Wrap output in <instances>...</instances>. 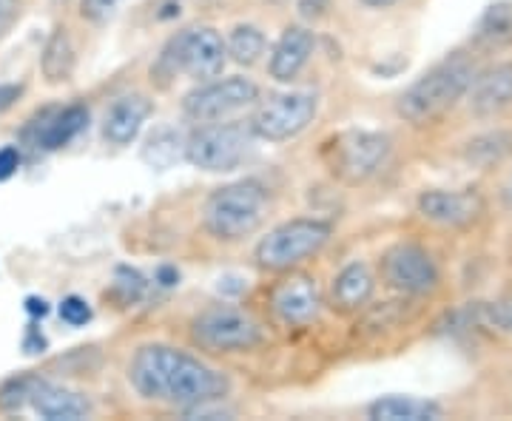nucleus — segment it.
Segmentation results:
<instances>
[{"label":"nucleus","mask_w":512,"mask_h":421,"mask_svg":"<svg viewBox=\"0 0 512 421\" xmlns=\"http://www.w3.org/2000/svg\"><path fill=\"white\" fill-rule=\"evenodd\" d=\"M128 382L148 399L171 407L220 402L231 390L228 376L217 367L171 345H143L128 362Z\"/></svg>","instance_id":"nucleus-1"},{"label":"nucleus","mask_w":512,"mask_h":421,"mask_svg":"<svg viewBox=\"0 0 512 421\" xmlns=\"http://www.w3.org/2000/svg\"><path fill=\"white\" fill-rule=\"evenodd\" d=\"M473 77L476 72L467 57H447L430 72L421 74L419 80L399 97L396 111L402 120L413 123V126H427L456 106L470 89Z\"/></svg>","instance_id":"nucleus-2"},{"label":"nucleus","mask_w":512,"mask_h":421,"mask_svg":"<svg viewBox=\"0 0 512 421\" xmlns=\"http://www.w3.org/2000/svg\"><path fill=\"white\" fill-rule=\"evenodd\" d=\"M268 211V191L256 180H239L211 191L202 205V225L214 239L239 242L256 234Z\"/></svg>","instance_id":"nucleus-3"},{"label":"nucleus","mask_w":512,"mask_h":421,"mask_svg":"<svg viewBox=\"0 0 512 421\" xmlns=\"http://www.w3.org/2000/svg\"><path fill=\"white\" fill-rule=\"evenodd\" d=\"M390 157V137L379 131L348 129L322 143V163L345 185L367 183Z\"/></svg>","instance_id":"nucleus-4"},{"label":"nucleus","mask_w":512,"mask_h":421,"mask_svg":"<svg viewBox=\"0 0 512 421\" xmlns=\"http://www.w3.org/2000/svg\"><path fill=\"white\" fill-rule=\"evenodd\" d=\"M330 234H333V228L325 220L299 217V220L282 222L259 239L254 251L256 265L265 271H276V274L291 271L305 259L316 257L328 245Z\"/></svg>","instance_id":"nucleus-5"},{"label":"nucleus","mask_w":512,"mask_h":421,"mask_svg":"<svg viewBox=\"0 0 512 421\" xmlns=\"http://www.w3.org/2000/svg\"><path fill=\"white\" fill-rule=\"evenodd\" d=\"M225 60H228V52H225V40L220 32L211 26H191L168 40L151 74L174 77L177 72H183L194 80H211V77H220Z\"/></svg>","instance_id":"nucleus-6"},{"label":"nucleus","mask_w":512,"mask_h":421,"mask_svg":"<svg viewBox=\"0 0 512 421\" xmlns=\"http://www.w3.org/2000/svg\"><path fill=\"white\" fill-rule=\"evenodd\" d=\"M251 137V126L245 129L242 123H205L185 140V160L211 174L234 171L245 160Z\"/></svg>","instance_id":"nucleus-7"},{"label":"nucleus","mask_w":512,"mask_h":421,"mask_svg":"<svg viewBox=\"0 0 512 421\" xmlns=\"http://www.w3.org/2000/svg\"><path fill=\"white\" fill-rule=\"evenodd\" d=\"M319 111V100L313 92H279L259 103L251 117V131L259 140L285 143L299 137L311 126Z\"/></svg>","instance_id":"nucleus-8"},{"label":"nucleus","mask_w":512,"mask_h":421,"mask_svg":"<svg viewBox=\"0 0 512 421\" xmlns=\"http://www.w3.org/2000/svg\"><path fill=\"white\" fill-rule=\"evenodd\" d=\"M259 100V89L248 77H228V80H214L200 89L185 94L183 111L194 123H217L237 111L254 106Z\"/></svg>","instance_id":"nucleus-9"},{"label":"nucleus","mask_w":512,"mask_h":421,"mask_svg":"<svg viewBox=\"0 0 512 421\" xmlns=\"http://www.w3.org/2000/svg\"><path fill=\"white\" fill-rule=\"evenodd\" d=\"M194 336L202 348L225 350V353L254 350L256 345H262V328L248 313L228 305L202 311L194 319Z\"/></svg>","instance_id":"nucleus-10"},{"label":"nucleus","mask_w":512,"mask_h":421,"mask_svg":"<svg viewBox=\"0 0 512 421\" xmlns=\"http://www.w3.org/2000/svg\"><path fill=\"white\" fill-rule=\"evenodd\" d=\"M384 282L399 293L424 296L439 288V268L433 257L413 242L393 245L382 259Z\"/></svg>","instance_id":"nucleus-11"},{"label":"nucleus","mask_w":512,"mask_h":421,"mask_svg":"<svg viewBox=\"0 0 512 421\" xmlns=\"http://www.w3.org/2000/svg\"><path fill=\"white\" fill-rule=\"evenodd\" d=\"M484 211V200L473 188L464 191H424L419 197V214L424 220L447 225V228H461L476 222Z\"/></svg>","instance_id":"nucleus-12"},{"label":"nucleus","mask_w":512,"mask_h":421,"mask_svg":"<svg viewBox=\"0 0 512 421\" xmlns=\"http://www.w3.org/2000/svg\"><path fill=\"white\" fill-rule=\"evenodd\" d=\"M271 305H274V313L285 325H308L322 308V296H319V288H316V279L302 274L288 276L271 293Z\"/></svg>","instance_id":"nucleus-13"},{"label":"nucleus","mask_w":512,"mask_h":421,"mask_svg":"<svg viewBox=\"0 0 512 421\" xmlns=\"http://www.w3.org/2000/svg\"><path fill=\"white\" fill-rule=\"evenodd\" d=\"M89 126V109L86 106H66L40 114L35 126L26 129V137L32 140V146L43 151H57V148L69 146L80 131Z\"/></svg>","instance_id":"nucleus-14"},{"label":"nucleus","mask_w":512,"mask_h":421,"mask_svg":"<svg viewBox=\"0 0 512 421\" xmlns=\"http://www.w3.org/2000/svg\"><path fill=\"white\" fill-rule=\"evenodd\" d=\"M470 111L476 117H495L512 106V63H495L473 77L470 83Z\"/></svg>","instance_id":"nucleus-15"},{"label":"nucleus","mask_w":512,"mask_h":421,"mask_svg":"<svg viewBox=\"0 0 512 421\" xmlns=\"http://www.w3.org/2000/svg\"><path fill=\"white\" fill-rule=\"evenodd\" d=\"M151 100L146 94H123L117 97L106 111L103 120V137L111 146H131L137 140V134L143 131L146 120L151 117Z\"/></svg>","instance_id":"nucleus-16"},{"label":"nucleus","mask_w":512,"mask_h":421,"mask_svg":"<svg viewBox=\"0 0 512 421\" xmlns=\"http://www.w3.org/2000/svg\"><path fill=\"white\" fill-rule=\"evenodd\" d=\"M313 55V35L305 26H288L276 40L268 72L279 83H291L308 66Z\"/></svg>","instance_id":"nucleus-17"},{"label":"nucleus","mask_w":512,"mask_h":421,"mask_svg":"<svg viewBox=\"0 0 512 421\" xmlns=\"http://www.w3.org/2000/svg\"><path fill=\"white\" fill-rule=\"evenodd\" d=\"M29 407L40 413L46 421H80L86 416H92V402L69 387L49 385L40 379V385L32 393V402Z\"/></svg>","instance_id":"nucleus-18"},{"label":"nucleus","mask_w":512,"mask_h":421,"mask_svg":"<svg viewBox=\"0 0 512 421\" xmlns=\"http://www.w3.org/2000/svg\"><path fill=\"white\" fill-rule=\"evenodd\" d=\"M376 291V279L370 274L365 262H350L345 265L330 288V305L339 313H353L365 308L370 296Z\"/></svg>","instance_id":"nucleus-19"},{"label":"nucleus","mask_w":512,"mask_h":421,"mask_svg":"<svg viewBox=\"0 0 512 421\" xmlns=\"http://www.w3.org/2000/svg\"><path fill=\"white\" fill-rule=\"evenodd\" d=\"M367 416L373 421H433L441 416V407L413 396H384L367 407Z\"/></svg>","instance_id":"nucleus-20"},{"label":"nucleus","mask_w":512,"mask_h":421,"mask_svg":"<svg viewBox=\"0 0 512 421\" xmlns=\"http://www.w3.org/2000/svg\"><path fill=\"white\" fill-rule=\"evenodd\" d=\"M473 43L481 49H504L512 43V0L490 3L476 23Z\"/></svg>","instance_id":"nucleus-21"},{"label":"nucleus","mask_w":512,"mask_h":421,"mask_svg":"<svg viewBox=\"0 0 512 421\" xmlns=\"http://www.w3.org/2000/svg\"><path fill=\"white\" fill-rule=\"evenodd\" d=\"M40 69L49 83H63L72 77L74 69V43L66 26H57L52 37L46 40V49L40 55Z\"/></svg>","instance_id":"nucleus-22"},{"label":"nucleus","mask_w":512,"mask_h":421,"mask_svg":"<svg viewBox=\"0 0 512 421\" xmlns=\"http://www.w3.org/2000/svg\"><path fill=\"white\" fill-rule=\"evenodd\" d=\"M225 52L239 66H254L259 63V57L265 55V35L251 23H239L228 35Z\"/></svg>","instance_id":"nucleus-23"},{"label":"nucleus","mask_w":512,"mask_h":421,"mask_svg":"<svg viewBox=\"0 0 512 421\" xmlns=\"http://www.w3.org/2000/svg\"><path fill=\"white\" fill-rule=\"evenodd\" d=\"M512 154V134L510 131H490V134H481L476 140L467 143L464 157L476 165H493L501 163L504 157Z\"/></svg>","instance_id":"nucleus-24"},{"label":"nucleus","mask_w":512,"mask_h":421,"mask_svg":"<svg viewBox=\"0 0 512 421\" xmlns=\"http://www.w3.org/2000/svg\"><path fill=\"white\" fill-rule=\"evenodd\" d=\"M160 154H165V168H168V165H174V160H180V154H185V143H180V137L174 131H157V134L148 137L146 148H143V160L151 168H157Z\"/></svg>","instance_id":"nucleus-25"},{"label":"nucleus","mask_w":512,"mask_h":421,"mask_svg":"<svg viewBox=\"0 0 512 421\" xmlns=\"http://www.w3.org/2000/svg\"><path fill=\"white\" fill-rule=\"evenodd\" d=\"M37 385H40L37 376H18V379L6 382L0 387V407L3 410H23L32 402V393H35Z\"/></svg>","instance_id":"nucleus-26"},{"label":"nucleus","mask_w":512,"mask_h":421,"mask_svg":"<svg viewBox=\"0 0 512 421\" xmlns=\"http://www.w3.org/2000/svg\"><path fill=\"white\" fill-rule=\"evenodd\" d=\"M60 319L72 328H83L86 322H92V305L83 296H66L60 302Z\"/></svg>","instance_id":"nucleus-27"},{"label":"nucleus","mask_w":512,"mask_h":421,"mask_svg":"<svg viewBox=\"0 0 512 421\" xmlns=\"http://www.w3.org/2000/svg\"><path fill=\"white\" fill-rule=\"evenodd\" d=\"M123 0H80V15L92 23H106Z\"/></svg>","instance_id":"nucleus-28"},{"label":"nucleus","mask_w":512,"mask_h":421,"mask_svg":"<svg viewBox=\"0 0 512 421\" xmlns=\"http://www.w3.org/2000/svg\"><path fill=\"white\" fill-rule=\"evenodd\" d=\"M487 319L495 328L512 330V293H507L504 299H498L493 305H487Z\"/></svg>","instance_id":"nucleus-29"},{"label":"nucleus","mask_w":512,"mask_h":421,"mask_svg":"<svg viewBox=\"0 0 512 421\" xmlns=\"http://www.w3.org/2000/svg\"><path fill=\"white\" fill-rule=\"evenodd\" d=\"M20 168V151L15 146L0 148V183L12 180L15 171Z\"/></svg>","instance_id":"nucleus-30"},{"label":"nucleus","mask_w":512,"mask_h":421,"mask_svg":"<svg viewBox=\"0 0 512 421\" xmlns=\"http://www.w3.org/2000/svg\"><path fill=\"white\" fill-rule=\"evenodd\" d=\"M296 9H299V15L305 20H319L328 15L330 0H299Z\"/></svg>","instance_id":"nucleus-31"},{"label":"nucleus","mask_w":512,"mask_h":421,"mask_svg":"<svg viewBox=\"0 0 512 421\" xmlns=\"http://www.w3.org/2000/svg\"><path fill=\"white\" fill-rule=\"evenodd\" d=\"M20 94H23V86H12V83H0V114L3 111H9L15 106V100H18Z\"/></svg>","instance_id":"nucleus-32"},{"label":"nucleus","mask_w":512,"mask_h":421,"mask_svg":"<svg viewBox=\"0 0 512 421\" xmlns=\"http://www.w3.org/2000/svg\"><path fill=\"white\" fill-rule=\"evenodd\" d=\"M18 15V0H0V32Z\"/></svg>","instance_id":"nucleus-33"},{"label":"nucleus","mask_w":512,"mask_h":421,"mask_svg":"<svg viewBox=\"0 0 512 421\" xmlns=\"http://www.w3.org/2000/svg\"><path fill=\"white\" fill-rule=\"evenodd\" d=\"M23 348H26V353H43V348H46V339H43L37 330H29V336H26Z\"/></svg>","instance_id":"nucleus-34"},{"label":"nucleus","mask_w":512,"mask_h":421,"mask_svg":"<svg viewBox=\"0 0 512 421\" xmlns=\"http://www.w3.org/2000/svg\"><path fill=\"white\" fill-rule=\"evenodd\" d=\"M26 311L32 313V316H46V313H49V302L40 299V296H29V299H26Z\"/></svg>","instance_id":"nucleus-35"},{"label":"nucleus","mask_w":512,"mask_h":421,"mask_svg":"<svg viewBox=\"0 0 512 421\" xmlns=\"http://www.w3.org/2000/svg\"><path fill=\"white\" fill-rule=\"evenodd\" d=\"M177 279H180V276H177V271H171V268H163V271H160V282H163V285H177Z\"/></svg>","instance_id":"nucleus-36"},{"label":"nucleus","mask_w":512,"mask_h":421,"mask_svg":"<svg viewBox=\"0 0 512 421\" xmlns=\"http://www.w3.org/2000/svg\"><path fill=\"white\" fill-rule=\"evenodd\" d=\"M365 6H370V9H387V6H393L396 0H362Z\"/></svg>","instance_id":"nucleus-37"},{"label":"nucleus","mask_w":512,"mask_h":421,"mask_svg":"<svg viewBox=\"0 0 512 421\" xmlns=\"http://www.w3.org/2000/svg\"><path fill=\"white\" fill-rule=\"evenodd\" d=\"M507 200H510V205H512V185H510V191H507Z\"/></svg>","instance_id":"nucleus-38"},{"label":"nucleus","mask_w":512,"mask_h":421,"mask_svg":"<svg viewBox=\"0 0 512 421\" xmlns=\"http://www.w3.org/2000/svg\"><path fill=\"white\" fill-rule=\"evenodd\" d=\"M271 3H282V0H271Z\"/></svg>","instance_id":"nucleus-39"}]
</instances>
